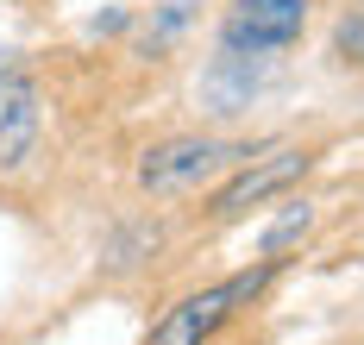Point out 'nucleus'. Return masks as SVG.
Masks as SVG:
<instances>
[{
	"instance_id": "423d86ee",
	"label": "nucleus",
	"mask_w": 364,
	"mask_h": 345,
	"mask_svg": "<svg viewBox=\"0 0 364 345\" xmlns=\"http://www.w3.org/2000/svg\"><path fill=\"white\" fill-rule=\"evenodd\" d=\"M257 82H264V63L257 57H226V50H214V63L201 76V101H208V114H239L257 94Z\"/></svg>"
},
{
	"instance_id": "39448f33",
	"label": "nucleus",
	"mask_w": 364,
	"mask_h": 345,
	"mask_svg": "<svg viewBox=\"0 0 364 345\" xmlns=\"http://www.w3.org/2000/svg\"><path fill=\"white\" fill-rule=\"evenodd\" d=\"M44 138V94L19 50H0V170H26Z\"/></svg>"
},
{
	"instance_id": "6e6552de",
	"label": "nucleus",
	"mask_w": 364,
	"mask_h": 345,
	"mask_svg": "<svg viewBox=\"0 0 364 345\" xmlns=\"http://www.w3.org/2000/svg\"><path fill=\"white\" fill-rule=\"evenodd\" d=\"M327 57H333V70H346V76H364V6H346V13L333 19V32H327Z\"/></svg>"
},
{
	"instance_id": "0eeeda50",
	"label": "nucleus",
	"mask_w": 364,
	"mask_h": 345,
	"mask_svg": "<svg viewBox=\"0 0 364 345\" xmlns=\"http://www.w3.org/2000/svg\"><path fill=\"white\" fill-rule=\"evenodd\" d=\"M308 232H314V201H283V214L257 232V258H289Z\"/></svg>"
},
{
	"instance_id": "1a4fd4ad",
	"label": "nucleus",
	"mask_w": 364,
	"mask_h": 345,
	"mask_svg": "<svg viewBox=\"0 0 364 345\" xmlns=\"http://www.w3.org/2000/svg\"><path fill=\"white\" fill-rule=\"evenodd\" d=\"M188 19H195V0H157L145 13V26H139V44L145 50H164V44H176L188 32Z\"/></svg>"
},
{
	"instance_id": "f257e3e1",
	"label": "nucleus",
	"mask_w": 364,
	"mask_h": 345,
	"mask_svg": "<svg viewBox=\"0 0 364 345\" xmlns=\"http://www.w3.org/2000/svg\"><path fill=\"white\" fill-rule=\"evenodd\" d=\"M277 270H283V258H257V264L232 270V276H220V283H208V289L176 295V302L151 320L145 345H214L252 302H264V289L277 283Z\"/></svg>"
},
{
	"instance_id": "7ed1b4c3",
	"label": "nucleus",
	"mask_w": 364,
	"mask_h": 345,
	"mask_svg": "<svg viewBox=\"0 0 364 345\" xmlns=\"http://www.w3.org/2000/svg\"><path fill=\"white\" fill-rule=\"evenodd\" d=\"M308 19H314V0H226L214 26V50L270 63L308 38Z\"/></svg>"
},
{
	"instance_id": "9d476101",
	"label": "nucleus",
	"mask_w": 364,
	"mask_h": 345,
	"mask_svg": "<svg viewBox=\"0 0 364 345\" xmlns=\"http://www.w3.org/2000/svg\"><path fill=\"white\" fill-rule=\"evenodd\" d=\"M358 6H364V0H358Z\"/></svg>"
},
{
	"instance_id": "f03ea898",
	"label": "nucleus",
	"mask_w": 364,
	"mask_h": 345,
	"mask_svg": "<svg viewBox=\"0 0 364 345\" xmlns=\"http://www.w3.org/2000/svg\"><path fill=\"white\" fill-rule=\"evenodd\" d=\"M257 145L245 138H220V132H176V138H157L139 157V189L157 201H176V195H201L214 189L226 170H239Z\"/></svg>"
},
{
	"instance_id": "20e7f679",
	"label": "nucleus",
	"mask_w": 364,
	"mask_h": 345,
	"mask_svg": "<svg viewBox=\"0 0 364 345\" xmlns=\"http://www.w3.org/2000/svg\"><path fill=\"white\" fill-rule=\"evenodd\" d=\"M314 163H321V145H257L239 170H226V176L214 182L208 214H214V220H239V214H252V207H264V201L289 195Z\"/></svg>"
}]
</instances>
